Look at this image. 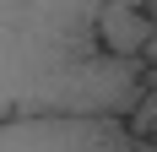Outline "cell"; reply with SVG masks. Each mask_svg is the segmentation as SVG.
Returning <instances> with one entry per match:
<instances>
[{"instance_id":"2","label":"cell","mask_w":157,"mask_h":152,"mask_svg":"<svg viewBox=\"0 0 157 152\" xmlns=\"http://www.w3.org/2000/svg\"><path fill=\"white\" fill-rule=\"evenodd\" d=\"M0 152H136V130L103 114H44V120H6Z\"/></svg>"},{"instance_id":"3","label":"cell","mask_w":157,"mask_h":152,"mask_svg":"<svg viewBox=\"0 0 157 152\" xmlns=\"http://www.w3.org/2000/svg\"><path fill=\"white\" fill-rule=\"evenodd\" d=\"M98 44L114 60H141L157 44V22L146 11H136V6H125V0H103V11H98Z\"/></svg>"},{"instance_id":"1","label":"cell","mask_w":157,"mask_h":152,"mask_svg":"<svg viewBox=\"0 0 157 152\" xmlns=\"http://www.w3.org/2000/svg\"><path fill=\"white\" fill-rule=\"evenodd\" d=\"M103 0H0V125L44 114L130 120L146 98V60L98 44Z\"/></svg>"},{"instance_id":"4","label":"cell","mask_w":157,"mask_h":152,"mask_svg":"<svg viewBox=\"0 0 157 152\" xmlns=\"http://www.w3.org/2000/svg\"><path fill=\"white\" fill-rule=\"evenodd\" d=\"M152 147H157V141H152Z\"/></svg>"}]
</instances>
